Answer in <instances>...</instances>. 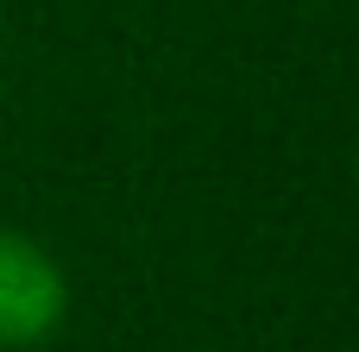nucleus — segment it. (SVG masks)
Segmentation results:
<instances>
[{
  "mask_svg": "<svg viewBox=\"0 0 359 352\" xmlns=\"http://www.w3.org/2000/svg\"><path fill=\"white\" fill-rule=\"evenodd\" d=\"M353 170H359V151H353Z\"/></svg>",
  "mask_w": 359,
  "mask_h": 352,
  "instance_id": "obj_2",
  "label": "nucleus"
},
{
  "mask_svg": "<svg viewBox=\"0 0 359 352\" xmlns=\"http://www.w3.org/2000/svg\"><path fill=\"white\" fill-rule=\"evenodd\" d=\"M69 315V277L63 265L32 239L0 227V352L44 346Z\"/></svg>",
  "mask_w": 359,
  "mask_h": 352,
  "instance_id": "obj_1",
  "label": "nucleus"
}]
</instances>
